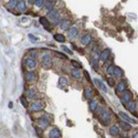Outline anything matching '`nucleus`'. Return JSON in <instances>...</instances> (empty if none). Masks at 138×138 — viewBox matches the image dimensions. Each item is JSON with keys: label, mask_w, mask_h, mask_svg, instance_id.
I'll use <instances>...</instances> for the list:
<instances>
[{"label": "nucleus", "mask_w": 138, "mask_h": 138, "mask_svg": "<svg viewBox=\"0 0 138 138\" xmlns=\"http://www.w3.org/2000/svg\"><path fill=\"white\" fill-rule=\"evenodd\" d=\"M44 108V103L41 101H34L30 104L29 111L31 113H37V112H41Z\"/></svg>", "instance_id": "obj_1"}, {"label": "nucleus", "mask_w": 138, "mask_h": 138, "mask_svg": "<svg viewBox=\"0 0 138 138\" xmlns=\"http://www.w3.org/2000/svg\"><path fill=\"white\" fill-rule=\"evenodd\" d=\"M99 122L103 124L104 126L108 125L111 122V112L109 111H103L99 114Z\"/></svg>", "instance_id": "obj_2"}, {"label": "nucleus", "mask_w": 138, "mask_h": 138, "mask_svg": "<svg viewBox=\"0 0 138 138\" xmlns=\"http://www.w3.org/2000/svg\"><path fill=\"white\" fill-rule=\"evenodd\" d=\"M47 16H49L50 21H52L54 24H56V23H60V22H61V21H60L61 15H60V12H59V11H56V10H54V9H53V10L49 11Z\"/></svg>", "instance_id": "obj_3"}, {"label": "nucleus", "mask_w": 138, "mask_h": 138, "mask_svg": "<svg viewBox=\"0 0 138 138\" xmlns=\"http://www.w3.org/2000/svg\"><path fill=\"white\" fill-rule=\"evenodd\" d=\"M42 65L46 70H49V69L52 68V58L50 54L46 53L42 56Z\"/></svg>", "instance_id": "obj_4"}, {"label": "nucleus", "mask_w": 138, "mask_h": 138, "mask_svg": "<svg viewBox=\"0 0 138 138\" xmlns=\"http://www.w3.org/2000/svg\"><path fill=\"white\" fill-rule=\"evenodd\" d=\"M38 80V73L34 71H29L25 73V81L28 83H33Z\"/></svg>", "instance_id": "obj_5"}, {"label": "nucleus", "mask_w": 138, "mask_h": 138, "mask_svg": "<svg viewBox=\"0 0 138 138\" xmlns=\"http://www.w3.org/2000/svg\"><path fill=\"white\" fill-rule=\"evenodd\" d=\"M24 65H25V68L29 69L30 71H33L37 68V62H35V60H33V59L28 58V59H25V61H24Z\"/></svg>", "instance_id": "obj_6"}, {"label": "nucleus", "mask_w": 138, "mask_h": 138, "mask_svg": "<svg viewBox=\"0 0 138 138\" xmlns=\"http://www.w3.org/2000/svg\"><path fill=\"white\" fill-rule=\"evenodd\" d=\"M37 123H38V125H39V127L41 128V129H44V128H46L47 126L50 125V119L46 118V117H41L37 120Z\"/></svg>", "instance_id": "obj_7"}, {"label": "nucleus", "mask_w": 138, "mask_h": 138, "mask_svg": "<svg viewBox=\"0 0 138 138\" xmlns=\"http://www.w3.org/2000/svg\"><path fill=\"white\" fill-rule=\"evenodd\" d=\"M92 41H93V37L90 33H87V34H85L82 37V39H81V44L84 46H87Z\"/></svg>", "instance_id": "obj_8"}, {"label": "nucleus", "mask_w": 138, "mask_h": 138, "mask_svg": "<svg viewBox=\"0 0 138 138\" xmlns=\"http://www.w3.org/2000/svg\"><path fill=\"white\" fill-rule=\"evenodd\" d=\"M109 56H111V49H105L99 54V60L102 62H106L109 59Z\"/></svg>", "instance_id": "obj_9"}, {"label": "nucleus", "mask_w": 138, "mask_h": 138, "mask_svg": "<svg viewBox=\"0 0 138 138\" xmlns=\"http://www.w3.org/2000/svg\"><path fill=\"white\" fill-rule=\"evenodd\" d=\"M78 34V29L76 27H71L68 30V38L69 39H75Z\"/></svg>", "instance_id": "obj_10"}, {"label": "nucleus", "mask_w": 138, "mask_h": 138, "mask_svg": "<svg viewBox=\"0 0 138 138\" xmlns=\"http://www.w3.org/2000/svg\"><path fill=\"white\" fill-rule=\"evenodd\" d=\"M49 137L50 138H61V132L59 128L53 127L52 129H50L49 132Z\"/></svg>", "instance_id": "obj_11"}, {"label": "nucleus", "mask_w": 138, "mask_h": 138, "mask_svg": "<svg viewBox=\"0 0 138 138\" xmlns=\"http://www.w3.org/2000/svg\"><path fill=\"white\" fill-rule=\"evenodd\" d=\"M133 99V94L130 91H125L123 93L122 95V101L124 103H129V102H132Z\"/></svg>", "instance_id": "obj_12"}, {"label": "nucleus", "mask_w": 138, "mask_h": 138, "mask_svg": "<svg viewBox=\"0 0 138 138\" xmlns=\"http://www.w3.org/2000/svg\"><path fill=\"white\" fill-rule=\"evenodd\" d=\"M17 10L19 11V12L23 13L25 10H27V3H25L24 0H20V1L18 2V4H17Z\"/></svg>", "instance_id": "obj_13"}, {"label": "nucleus", "mask_w": 138, "mask_h": 138, "mask_svg": "<svg viewBox=\"0 0 138 138\" xmlns=\"http://www.w3.org/2000/svg\"><path fill=\"white\" fill-rule=\"evenodd\" d=\"M125 91H127V83L122 81L117 84V87H116V92L117 93H124Z\"/></svg>", "instance_id": "obj_14"}, {"label": "nucleus", "mask_w": 138, "mask_h": 138, "mask_svg": "<svg viewBox=\"0 0 138 138\" xmlns=\"http://www.w3.org/2000/svg\"><path fill=\"white\" fill-rule=\"evenodd\" d=\"M71 75H72L73 78H75V80H81L82 78V72H81V69H73L72 71H71Z\"/></svg>", "instance_id": "obj_15"}, {"label": "nucleus", "mask_w": 138, "mask_h": 138, "mask_svg": "<svg viewBox=\"0 0 138 138\" xmlns=\"http://www.w3.org/2000/svg\"><path fill=\"white\" fill-rule=\"evenodd\" d=\"M60 28L62 30H69L71 28V20L69 19H64L60 22Z\"/></svg>", "instance_id": "obj_16"}, {"label": "nucleus", "mask_w": 138, "mask_h": 138, "mask_svg": "<svg viewBox=\"0 0 138 138\" xmlns=\"http://www.w3.org/2000/svg\"><path fill=\"white\" fill-rule=\"evenodd\" d=\"M93 82H94V84L96 85V86L98 87V89L103 90V92H107V87L105 86V84H104V83L102 82L101 80H97V78H95V80L93 81Z\"/></svg>", "instance_id": "obj_17"}, {"label": "nucleus", "mask_w": 138, "mask_h": 138, "mask_svg": "<svg viewBox=\"0 0 138 138\" xmlns=\"http://www.w3.org/2000/svg\"><path fill=\"white\" fill-rule=\"evenodd\" d=\"M118 115H119V117L120 118H123L124 120H126V122H128V123H136V120H134L132 117H129V116L127 115V114H125V113H123V112H119L118 113Z\"/></svg>", "instance_id": "obj_18"}, {"label": "nucleus", "mask_w": 138, "mask_h": 138, "mask_svg": "<svg viewBox=\"0 0 138 138\" xmlns=\"http://www.w3.org/2000/svg\"><path fill=\"white\" fill-rule=\"evenodd\" d=\"M93 95H94V91H93L91 87H85V90H84V97L85 98L91 99Z\"/></svg>", "instance_id": "obj_19"}, {"label": "nucleus", "mask_w": 138, "mask_h": 138, "mask_svg": "<svg viewBox=\"0 0 138 138\" xmlns=\"http://www.w3.org/2000/svg\"><path fill=\"white\" fill-rule=\"evenodd\" d=\"M97 107H98V103H97V101H94V99L90 101V103H89V108H90V111L93 112V113H95V111L97 109Z\"/></svg>", "instance_id": "obj_20"}, {"label": "nucleus", "mask_w": 138, "mask_h": 138, "mask_svg": "<svg viewBox=\"0 0 138 138\" xmlns=\"http://www.w3.org/2000/svg\"><path fill=\"white\" fill-rule=\"evenodd\" d=\"M109 134L112 135V136L114 137H117L118 135H119V128L117 127V126H112L111 128H109Z\"/></svg>", "instance_id": "obj_21"}, {"label": "nucleus", "mask_w": 138, "mask_h": 138, "mask_svg": "<svg viewBox=\"0 0 138 138\" xmlns=\"http://www.w3.org/2000/svg\"><path fill=\"white\" fill-rule=\"evenodd\" d=\"M119 127L122 128L125 132H128V130H132V125L129 123H125V122H119Z\"/></svg>", "instance_id": "obj_22"}, {"label": "nucleus", "mask_w": 138, "mask_h": 138, "mask_svg": "<svg viewBox=\"0 0 138 138\" xmlns=\"http://www.w3.org/2000/svg\"><path fill=\"white\" fill-rule=\"evenodd\" d=\"M40 23H41V24L43 25L46 30L50 29V22H49V20H47L46 17H41V18H40Z\"/></svg>", "instance_id": "obj_23"}, {"label": "nucleus", "mask_w": 138, "mask_h": 138, "mask_svg": "<svg viewBox=\"0 0 138 138\" xmlns=\"http://www.w3.org/2000/svg\"><path fill=\"white\" fill-rule=\"evenodd\" d=\"M44 7H46V9L47 11L53 10V8H54V0H47V1H46Z\"/></svg>", "instance_id": "obj_24"}, {"label": "nucleus", "mask_w": 138, "mask_h": 138, "mask_svg": "<svg viewBox=\"0 0 138 138\" xmlns=\"http://www.w3.org/2000/svg\"><path fill=\"white\" fill-rule=\"evenodd\" d=\"M69 85V82H68V80H66L64 76H61L60 78H59V86L60 87H65V86H68Z\"/></svg>", "instance_id": "obj_25"}, {"label": "nucleus", "mask_w": 138, "mask_h": 138, "mask_svg": "<svg viewBox=\"0 0 138 138\" xmlns=\"http://www.w3.org/2000/svg\"><path fill=\"white\" fill-rule=\"evenodd\" d=\"M53 38H54L55 41L60 42V43H64V42H65V37H64L63 34H59V33H56V34L53 35Z\"/></svg>", "instance_id": "obj_26"}, {"label": "nucleus", "mask_w": 138, "mask_h": 138, "mask_svg": "<svg viewBox=\"0 0 138 138\" xmlns=\"http://www.w3.org/2000/svg\"><path fill=\"white\" fill-rule=\"evenodd\" d=\"M114 76L118 77V78H122L123 77V71L120 70V68L115 66V70H114Z\"/></svg>", "instance_id": "obj_27"}, {"label": "nucleus", "mask_w": 138, "mask_h": 138, "mask_svg": "<svg viewBox=\"0 0 138 138\" xmlns=\"http://www.w3.org/2000/svg\"><path fill=\"white\" fill-rule=\"evenodd\" d=\"M35 93H37V92H35L34 90L30 89V90H28V91L25 92V94H27V97H28V98H31V99H32V98H34V97H35Z\"/></svg>", "instance_id": "obj_28"}, {"label": "nucleus", "mask_w": 138, "mask_h": 138, "mask_svg": "<svg viewBox=\"0 0 138 138\" xmlns=\"http://www.w3.org/2000/svg\"><path fill=\"white\" fill-rule=\"evenodd\" d=\"M114 70H115V65H109L108 68H106V73L109 76H112V75H114Z\"/></svg>", "instance_id": "obj_29"}, {"label": "nucleus", "mask_w": 138, "mask_h": 138, "mask_svg": "<svg viewBox=\"0 0 138 138\" xmlns=\"http://www.w3.org/2000/svg\"><path fill=\"white\" fill-rule=\"evenodd\" d=\"M127 107H128V109H129L130 112H135V109H136V103H135L134 101L129 102L128 105H127Z\"/></svg>", "instance_id": "obj_30"}, {"label": "nucleus", "mask_w": 138, "mask_h": 138, "mask_svg": "<svg viewBox=\"0 0 138 138\" xmlns=\"http://www.w3.org/2000/svg\"><path fill=\"white\" fill-rule=\"evenodd\" d=\"M98 56L97 55H94L93 56V59H92V63H93V65H94V68L95 69H97V66H98Z\"/></svg>", "instance_id": "obj_31"}, {"label": "nucleus", "mask_w": 138, "mask_h": 138, "mask_svg": "<svg viewBox=\"0 0 138 138\" xmlns=\"http://www.w3.org/2000/svg\"><path fill=\"white\" fill-rule=\"evenodd\" d=\"M2 129H0V133H1L3 136H7V137H9V135H10V133H9V130H8V128L7 127H4L3 125H2Z\"/></svg>", "instance_id": "obj_32"}, {"label": "nucleus", "mask_w": 138, "mask_h": 138, "mask_svg": "<svg viewBox=\"0 0 138 138\" xmlns=\"http://www.w3.org/2000/svg\"><path fill=\"white\" fill-rule=\"evenodd\" d=\"M18 0H10V1L8 2V7L9 8H15L17 7V4H18Z\"/></svg>", "instance_id": "obj_33"}, {"label": "nucleus", "mask_w": 138, "mask_h": 138, "mask_svg": "<svg viewBox=\"0 0 138 138\" xmlns=\"http://www.w3.org/2000/svg\"><path fill=\"white\" fill-rule=\"evenodd\" d=\"M44 4H46V0H37V2H35V7H38V8H41Z\"/></svg>", "instance_id": "obj_34"}, {"label": "nucleus", "mask_w": 138, "mask_h": 138, "mask_svg": "<svg viewBox=\"0 0 138 138\" xmlns=\"http://www.w3.org/2000/svg\"><path fill=\"white\" fill-rule=\"evenodd\" d=\"M20 102H21V104H22V106H23V107H28V102H27V98H25V97L21 96Z\"/></svg>", "instance_id": "obj_35"}, {"label": "nucleus", "mask_w": 138, "mask_h": 138, "mask_svg": "<svg viewBox=\"0 0 138 138\" xmlns=\"http://www.w3.org/2000/svg\"><path fill=\"white\" fill-rule=\"evenodd\" d=\"M37 51H35V50H32V51H30V58L31 59H33V60H34V59H35V56H37Z\"/></svg>", "instance_id": "obj_36"}, {"label": "nucleus", "mask_w": 138, "mask_h": 138, "mask_svg": "<svg viewBox=\"0 0 138 138\" xmlns=\"http://www.w3.org/2000/svg\"><path fill=\"white\" fill-rule=\"evenodd\" d=\"M28 37H29V39L31 40V42H37V41H38V38L34 37L33 34H29Z\"/></svg>", "instance_id": "obj_37"}, {"label": "nucleus", "mask_w": 138, "mask_h": 138, "mask_svg": "<svg viewBox=\"0 0 138 138\" xmlns=\"http://www.w3.org/2000/svg\"><path fill=\"white\" fill-rule=\"evenodd\" d=\"M107 82H108V84L111 85V86H114V84H115L114 80H113V78H111V77H108V78H107Z\"/></svg>", "instance_id": "obj_38"}, {"label": "nucleus", "mask_w": 138, "mask_h": 138, "mask_svg": "<svg viewBox=\"0 0 138 138\" xmlns=\"http://www.w3.org/2000/svg\"><path fill=\"white\" fill-rule=\"evenodd\" d=\"M62 49H63V50H64V51H65V52H68L69 54H72V51H71V50L69 49L68 46H62Z\"/></svg>", "instance_id": "obj_39"}, {"label": "nucleus", "mask_w": 138, "mask_h": 138, "mask_svg": "<svg viewBox=\"0 0 138 138\" xmlns=\"http://www.w3.org/2000/svg\"><path fill=\"white\" fill-rule=\"evenodd\" d=\"M72 64H73L74 66H76V69H80V68H81V65H80V64H78L77 62H75V61H72Z\"/></svg>", "instance_id": "obj_40"}, {"label": "nucleus", "mask_w": 138, "mask_h": 138, "mask_svg": "<svg viewBox=\"0 0 138 138\" xmlns=\"http://www.w3.org/2000/svg\"><path fill=\"white\" fill-rule=\"evenodd\" d=\"M29 2L31 4H35V2H37V0H29Z\"/></svg>", "instance_id": "obj_41"}, {"label": "nucleus", "mask_w": 138, "mask_h": 138, "mask_svg": "<svg viewBox=\"0 0 138 138\" xmlns=\"http://www.w3.org/2000/svg\"><path fill=\"white\" fill-rule=\"evenodd\" d=\"M133 138H138V133H137V134H135L134 136H133Z\"/></svg>", "instance_id": "obj_42"}]
</instances>
